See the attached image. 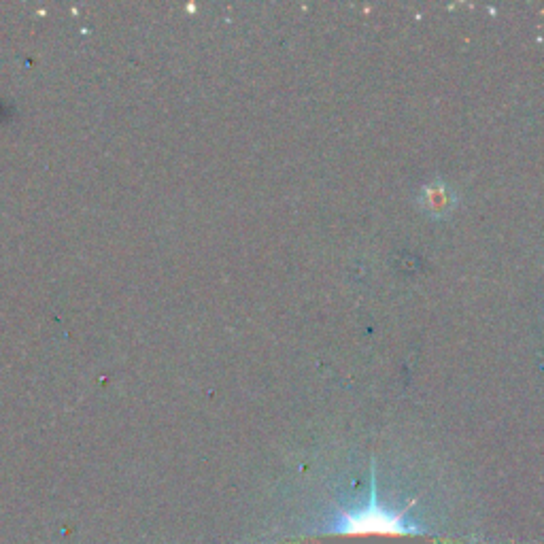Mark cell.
Listing matches in <instances>:
<instances>
[{"instance_id":"6da1fadb","label":"cell","mask_w":544,"mask_h":544,"mask_svg":"<svg viewBox=\"0 0 544 544\" xmlns=\"http://www.w3.org/2000/svg\"><path fill=\"white\" fill-rule=\"evenodd\" d=\"M300 544H457L408 521V508L391 510L377 493L372 479L370 498L364 506L338 513L330 527L304 536Z\"/></svg>"}]
</instances>
